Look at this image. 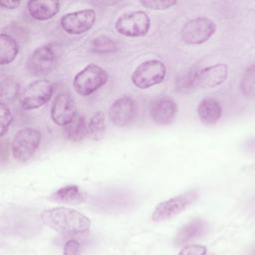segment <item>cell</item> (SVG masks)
I'll return each mask as SVG.
<instances>
[{"instance_id":"9c48e42d","label":"cell","mask_w":255,"mask_h":255,"mask_svg":"<svg viewBox=\"0 0 255 255\" xmlns=\"http://www.w3.org/2000/svg\"><path fill=\"white\" fill-rule=\"evenodd\" d=\"M56 54L50 44L36 48L26 62L28 72L33 76H45L55 67Z\"/></svg>"},{"instance_id":"7c38bea8","label":"cell","mask_w":255,"mask_h":255,"mask_svg":"<svg viewBox=\"0 0 255 255\" xmlns=\"http://www.w3.org/2000/svg\"><path fill=\"white\" fill-rule=\"evenodd\" d=\"M76 105L73 98L68 93H60L51 108V119L52 121L60 126H68L76 117Z\"/></svg>"},{"instance_id":"4fadbf2b","label":"cell","mask_w":255,"mask_h":255,"mask_svg":"<svg viewBox=\"0 0 255 255\" xmlns=\"http://www.w3.org/2000/svg\"><path fill=\"white\" fill-rule=\"evenodd\" d=\"M228 76V67L225 64L218 63L206 67L197 72L196 88L208 89L220 86Z\"/></svg>"},{"instance_id":"52a82bcc","label":"cell","mask_w":255,"mask_h":255,"mask_svg":"<svg viewBox=\"0 0 255 255\" xmlns=\"http://www.w3.org/2000/svg\"><path fill=\"white\" fill-rule=\"evenodd\" d=\"M54 92V84L41 79L29 84L20 96V104L24 110H35L47 104Z\"/></svg>"},{"instance_id":"83f0119b","label":"cell","mask_w":255,"mask_h":255,"mask_svg":"<svg viewBox=\"0 0 255 255\" xmlns=\"http://www.w3.org/2000/svg\"><path fill=\"white\" fill-rule=\"evenodd\" d=\"M207 252V249L203 245L199 244H187L183 245L181 250L179 251V254H187V255H203Z\"/></svg>"},{"instance_id":"30bf717a","label":"cell","mask_w":255,"mask_h":255,"mask_svg":"<svg viewBox=\"0 0 255 255\" xmlns=\"http://www.w3.org/2000/svg\"><path fill=\"white\" fill-rule=\"evenodd\" d=\"M96 22V12L93 9H83L64 15L60 20L62 29L70 35H80L88 32Z\"/></svg>"},{"instance_id":"8992f818","label":"cell","mask_w":255,"mask_h":255,"mask_svg":"<svg viewBox=\"0 0 255 255\" xmlns=\"http://www.w3.org/2000/svg\"><path fill=\"white\" fill-rule=\"evenodd\" d=\"M115 28L117 32L126 37H143L150 28V19L141 10L132 11L120 16L116 21Z\"/></svg>"},{"instance_id":"6da1fadb","label":"cell","mask_w":255,"mask_h":255,"mask_svg":"<svg viewBox=\"0 0 255 255\" xmlns=\"http://www.w3.org/2000/svg\"><path fill=\"white\" fill-rule=\"evenodd\" d=\"M40 216L48 227L64 234L86 233L91 227L90 218L72 208L56 207L46 209L42 211Z\"/></svg>"},{"instance_id":"484cf974","label":"cell","mask_w":255,"mask_h":255,"mask_svg":"<svg viewBox=\"0 0 255 255\" xmlns=\"http://www.w3.org/2000/svg\"><path fill=\"white\" fill-rule=\"evenodd\" d=\"M0 119H1V131L0 135L4 136L6 132H8L9 127L13 121L12 113L9 107L5 104L0 103Z\"/></svg>"},{"instance_id":"9a60e30c","label":"cell","mask_w":255,"mask_h":255,"mask_svg":"<svg viewBox=\"0 0 255 255\" xmlns=\"http://www.w3.org/2000/svg\"><path fill=\"white\" fill-rule=\"evenodd\" d=\"M207 222L202 218H194L183 225L174 237V245L181 247L193 240L202 237L207 232Z\"/></svg>"},{"instance_id":"f546056e","label":"cell","mask_w":255,"mask_h":255,"mask_svg":"<svg viewBox=\"0 0 255 255\" xmlns=\"http://www.w3.org/2000/svg\"><path fill=\"white\" fill-rule=\"evenodd\" d=\"M20 4H21L20 1H8V0L7 1H5V0L0 1V5H1L2 8L10 9V10L18 8L20 6Z\"/></svg>"},{"instance_id":"5bb4252c","label":"cell","mask_w":255,"mask_h":255,"mask_svg":"<svg viewBox=\"0 0 255 255\" xmlns=\"http://www.w3.org/2000/svg\"><path fill=\"white\" fill-rule=\"evenodd\" d=\"M149 113L153 123L158 126H167L176 117L177 105L170 99H158L151 104Z\"/></svg>"},{"instance_id":"3957f363","label":"cell","mask_w":255,"mask_h":255,"mask_svg":"<svg viewBox=\"0 0 255 255\" xmlns=\"http://www.w3.org/2000/svg\"><path fill=\"white\" fill-rule=\"evenodd\" d=\"M109 80L108 73L96 64H89L73 80V88L80 96H90L102 88Z\"/></svg>"},{"instance_id":"f1b7e54d","label":"cell","mask_w":255,"mask_h":255,"mask_svg":"<svg viewBox=\"0 0 255 255\" xmlns=\"http://www.w3.org/2000/svg\"><path fill=\"white\" fill-rule=\"evenodd\" d=\"M80 251V243L75 239H70L64 244L63 253L66 255L78 254Z\"/></svg>"},{"instance_id":"2e32d148","label":"cell","mask_w":255,"mask_h":255,"mask_svg":"<svg viewBox=\"0 0 255 255\" xmlns=\"http://www.w3.org/2000/svg\"><path fill=\"white\" fill-rule=\"evenodd\" d=\"M29 15L39 21L52 19L60 11V2L56 0H34L27 3Z\"/></svg>"},{"instance_id":"d6986e66","label":"cell","mask_w":255,"mask_h":255,"mask_svg":"<svg viewBox=\"0 0 255 255\" xmlns=\"http://www.w3.org/2000/svg\"><path fill=\"white\" fill-rule=\"evenodd\" d=\"M19 47L14 38L6 33L0 35V65L4 66L12 63L17 57Z\"/></svg>"},{"instance_id":"5b68a950","label":"cell","mask_w":255,"mask_h":255,"mask_svg":"<svg viewBox=\"0 0 255 255\" xmlns=\"http://www.w3.org/2000/svg\"><path fill=\"white\" fill-rule=\"evenodd\" d=\"M41 137V132L32 128H25L17 131L11 142L13 157L20 162L29 160L38 149Z\"/></svg>"},{"instance_id":"8fae6325","label":"cell","mask_w":255,"mask_h":255,"mask_svg":"<svg viewBox=\"0 0 255 255\" xmlns=\"http://www.w3.org/2000/svg\"><path fill=\"white\" fill-rule=\"evenodd\" d=\"M136 111L135 102L128 96H123L113 102L109 116L115 126L124 128L133 122L136 117Z\"/></svg>"},{"instance_id":"7a4b0ae2","label":"cell","mask_w":255,"mask_h":255,"mask_svg":"<svg viewBox=\"0 0 255 255\" xmlns=\"http://www.w3.org/2000/svg\"><path fill=\"white\" fill-rule=\"evenodd\" d=\"M198 196L199 193L196 189H190L158 203L151 213V220L154 222H163L171 219L193 204L198 199Z\"/></svg>"},{"instance_id":"603a6c76","label":"cell","mask_w":255,"mask_h":255,"mask_svg":"<svg viewBox=\"0 0 255 255\" xmlns=\"http://www.w3.org/2000/svg\"><path fill=\"white\" fill-rule=\"evenodd\" d=\"M106 131L105 115L103 112H98L89 121L88 136L93 140H100L104 137Z\"/></svg>"},{"instance_id":"ac0fdd59","label":"cell","mask_w":255,"mask_h":255,"mask_svg":"<svg viewBox=\"0 0 255 255\" xmlns=\"http://www.w3.org/2000/svg\"><path fill=\"white\" fill-rule=\"evenodd\" d=\"M50 198L57 202L68 203V204H77L83 202L85 199L84 193L78 185L69 184L65 185L58 190H56Z\"/></svg>"},{"instance_id":"ffe728a7","label":"cell","mask_w":255,"mask_h":255,"mask_svg":"<svg viewBox=\"0 0 255 255\" xmlns=\"http://www.w3.org/2000/svg\"><path fill=\"white\" fill-rule=\"evenodd\" d=\"M20 86L17 80L11 76L2 78L0 85V103L12 104L19 95Z\"/></svg>"},{"instance_id":"44dd1931","label":"cell","mask_w":255,"mask_h":255,"mask_svg":"<svg viewBox=\"0 0 255 255\" xmlns=\"http://www.w3.org/2000/svg\"><path fill=\"white\" fill-rule=\"evenodd\" d=\"M88 135V124L83 116L75 117L68 125L67 137L72 141H81Z\"/></svg>"},{"instance_id":"ba28073f","label":"cell","mask_w":255,"mask_h":255,"mask_svg":"<svg viewBox=\"0 0 255 255\" xmlns=\"http://www.w3.org/2000/svg\"><path fill=\"white\" fill-rule=\"evenodd\" d=\"M216 31L215 23L206 17L187 21L181 29V39L189 45H200L209 40Z\"/></svg>"},{"instance_id":"cb8c5ba5","label":"cell","mask_w":255,"mask_h":255,"mask_svg":"<svg viewBox=\"0 0 255 255\" xmlns=\"http://www.w3.org/2000/svg\"><path fill=\"white\" fill-rule=\"evenodd\" d=\"M117 50L116 42L106 35L96 37L92 42V51L99 54L113 53Z\"/></svg>"},{"instance_id":"277c9868","label":"cell","mask_w":255,"mask_h":255,"mask_svg":"<svg viewBox=\"0 0 255 255\" xmlns=\"http://www.w3.org/2000/svg\"><path fill=\"white\" fill-rule=\"evenodd\" d=\"M166 75V67L159 60H147L139 64L131 74V83L144 90L160 84Z\"/></svg>"},{"instance_id":"7402d4cb","label":"cell","mask_w":255,"mask_h":255,"mask_svg":"<svg viewBox=\"0 0 255 255\" xmlns=\"http://www.w3.org/2000/svg\"><path fill=\"white\" fill-rule=\"evenodd\" d=\"M198 70L188 68L182 71L175 80V88L178 92L188 93L196 89V76Z\"/></svg>"},{"instance_id":"4316f807","label":"cell","mask_w":255,"mask_h":255,"mask_svg":"<svg viewBox=\"0 0 255 255\" xmlns=\"http://www.w3.org/2000/svg\"><path fill=\"white\" fill-rule=\"evenodd\" d=\"M176 1L174 0H163V1H158V0H142L140 1V4L144 6L147 9L150 10H166L174 5H176Z\"/></svg>"},{"instance_id":"d4e9b609","label":"cell","mask_w":255,"mask_h":255,"mask_svg":"<svg viewBox=\"0 0 255 255\" xmlns=\"http://www.w3.org/2000/svg\"><path fill=\"white\" fill-rule=\"evenodd\" d=\"M254 79H255V68L254 64H251L244 72L241 80V91L246 98H253L255 94L254 88Z\"/></svg>"},{"instance_id":"e0dca14e","label":"cell","mask_w":255,"mask_h":255,"mask_svg":"<svg viewBox=\"0 0 255 255\" xmlns=\"http://www.w3.org/2000/svg\"><path fill=\"white\" fill-rule=\"evenodd\" d=\"M197 116L200 122L206 126L216 124L222 116V108L214 98H204L197 106Z\"/></svg>"}]
</instances>
